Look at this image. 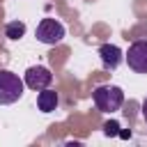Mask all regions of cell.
Returning a JSON list of instances; mask_svg holds the SVG:
<instances>
[{
	"mask_svg": "<svg viewBox=\"0 0 147 147\" xmlns=\"http://www.w3.org/2000/svg\"><path fill=\"white\" fill-rule=\"evenodd\" d=\"M92 101L101 113H115L124 103V92L117 85H99L92 92Z\"/></svg>",
	"mask_w": 147,
	"mask_h": 147,
	"instance_id": "obj_1",
	"label": "cell"
},
{
	"mask_svg": "<svg viewBox=\"0 0 147 147\" xmlns=\"http://www.w3.org/2000/svg\"><path fill=\"white\" fill-rule=\"evenodd\" d=\"M142 119H145V122H147V99H145V101H142Z\"/></svg>",
	"mask_w": 147,
	"mask_h": 147,
	"instance_id": "obj_10",
	"label": "cell"
},
{
	"mask_svg": "<svg viewBox=\"0 0 147 147\" xmlns=\"http://www.w3.org/2000/svg\"><path fill=\"white\" fill-rule=\"evenodd\" d=\"M57 103H60V96H57V92H55V90H51V87L39 90L37 106H39V110H41V113H53V110L57 108Z\"/></svg>",
	"mask_w": 147,
	"mask_h": 147,
	"instance_id": "obj_7",
	"label": "cell"
},
{
	"mask_svg": "<svg viewBox=\"0 0 147 147\" xmlns=\"http://www.w3.org/2000/svg\"><path fill=\"white\" fill-rule=\"evenodd\" d=\"M126 64L136 71V74H147V39L133 41L124 55Z\"/></svg>",
	"mask_w": 147,
	"mask_h": 147,
	"instance_id": "obj_4",
	"label": "cell"
},
{
	"mask_svg": "<svg viewBox=\"0 0 147 147\" xmlns=\"http://www.w3.org/2000/svg\"><path fill=\"white\" fill-rule=\"evenodd\" d=\"M23 80H25V85H28L30 90H37V92H39V90L51 87V83H53V74H51L48 67H44V64H34V67H30V69L25 71Z\"/></svg>",
	"mask_w": 147,
	"mask_h": 147,
	"instance_id": "obj_5",
	"label": "cell"
},
{
	"mask_svg": "<svg viewBox=\"0 0 147 147\" xmlns=\"http://www.w3.org/2000/svg\"><path fill=\"white\" fill-rule=\"evenodd\" d=\"M99 57H101V64L113 71V69H117V67L122 64L124 53H122V48L115 46V44H101V46H99Z\"/></svg>",
	"mask_w": 147,
	"mask_h": 147,
	"instance_id": "obj_6",
	"label": "cell"
},
{
	"mask_svg": "<svg viewBox=\"0 0 147 147\" xmlns=\"http://www.w3.org/2000/svg\"><path fill=\"white\" fill-rule=\"evenodd\" d=\"M103 131H106V136H119V124L117 122H106Z\"/></svg>",
	"mask_w": 147,
	"mask_h": 147,
	"instance_id": "obj_9",
	"label": "cell"
},
{
	"mask_svg": "<svg viewBox=\"0 0 147 147\" xmlns=\"http://www.w3.org/2000/svg\"><path fill=\"white\" fill-rule=\"evenodd\" d=\"M5 34L11 39V41H18L23 34H25V23L23 21H9L5 25Z\"/></svg>",
	"mask_w": 147,
	"mask_h": 147,
	"instance_id": "obj_8",
	"label": "cell"
},
{
	"mask_svg": "<svg viewBox=\"0 0 147 147\" xmlns=\"http://www.w3.org/2000/svg\"><path fill=\"white\" fill-rule=\"evenodd\" d=\"M64 34H67L64 25H62L60 21H55V18H41L39 25H37V30H34L37 41H41V44H46V46L60 44V41L64 39Z\"/></svg>",
	"mask_w": 147,
	"mask_h": 147,
	"instance_id": "obj_3",
	"label": "cell"
},
{
	"mask_svg": "<svg viewBox=\"0 0 147 147\" xmlns=\"http://www.w3.org/2000/svg\"><path fill=\"white\" fill-rule=\"evenodd\" d=\"M23 87H25V80H21L18 74L0 69V106L16 103L23 96Z\"/></svg>",
	"mask_w": 147,
	"mask_h": 147,
	"instance_id": "obj_2",
	"label": "cell"
}]
</instances>
